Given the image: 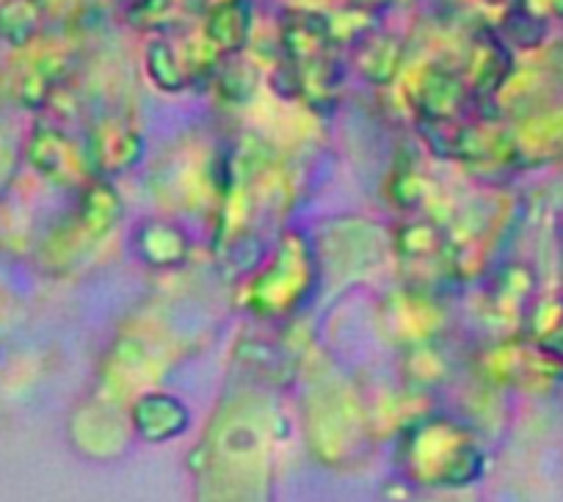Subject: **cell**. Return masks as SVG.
Listing matches in <instances>:
<instances>
[{"label": "cell", "mask_w": 563, "mask_h": 502, "mask_svg": "<svg viewBox=\"0 0 563 502\" xmlns=\"http://www.w3.org/2000/svg\"><path fill=\"white\" fill-rule=\"evenodd\" d=\"M9 180V164H0V188Z\"/></svg>", "instance_id": "obj_7"}, {"label": "cell", "mask_w": 563, "mask_h": 502, "mask_svg": "<svg viewBox=\"0 0 563 502\" xmlns=\"http://www.w3.org/2000/svg\"><path fill=\"white\" fill-rule=\"evenodd\" d=\"M147 67L164 89H180L186 83V69H183V62L177 58V51L172 47V42L155 40L150 45Z\"/></svg>", "instance_id": "obj_4"}, {"label": "cell", "mask_w": 563, "mask_h": 502, "mask_svg": "<svg viewBox=\"0 0 563 502\" xmlns=\"http://www.w3.org/2000/svg\"><path fill=\"white\" fill-rule=\"evenodd\" d=\"M249 25H252V14H249L246 0H224L210 9L208 20H205V36L216 51L238 53L246 45Z\"/></svg>", "instance_id": "obj_1"}, {"label": "cell", "mask_w": 563, "mask_h": 502, "mask_svg": "<svg viewBox=\"0 0 563 502\" xmlns=\"http://www.w3.org/2000/svg\"><path fill=\"white\" fill-rule=\"evenodd\" d=\"M541 348H544L555 361H563V310L558 312L555 321L547 326L544 337H541Z\"/></svg>", "instance_id": "obj_5"}, {"label": "cell", "mask_w": 563, "mask_h": 502, "mask_svg": "<svg viewBox=\"0 0 563 502\" xmlns=\"http://www.w3.org/2000/svg\"><path fill=\"white\" fill-rule=\"evenodd\" d=\"M42 0H3L0 3V40L25 47L40 36Z\"/></svg>", "instance_id": "obj_3"}, {"label": "cell", "mask_w": 563, "mask_h": 502, "mask_svg": "<svg viewBox=\"0 0 563 502\" xmlns=\"http://www.w3.org/2000/svg\"><path fill=\"white\" fill-rule=\"evenodd\" d=\"M489 3H497V7H500V3H511V7H519V0H489Z\"/></svg>", "instance_id": "obj_8"}, {"label": "cell", "mask_w": 563, "mask_h": 502, "mask_svg": "<svg viewBox=\"0 0 563 502\" xmlns=\"http://www.w3.org/2000/svg\"><path fill=\"white\" fill-rule=\"evenodd\" d=\"M519 3H525V0H519ZM522 9H528L530 14H539V9H544V12L552 14V18L563 20V0H533L530 7H522Z\"/></svg>", "instance_id": "obj_6"}, {"label": "cell", "mask_w": 563, "mask_h": 502, "mask_svg": "<svg viewBox=\"0 0 563 502\" xmlns=\"http://www.w3.org/2000/svg\"><path fill=\"white\" fill-rule=\"evenodd\" d=\"M29 160L36 171L51 180H67L69 160H75V147L67 136L53 127H36L29 142Z\"/></svg>", "instance_id": "obj_2"}]
</instances>
